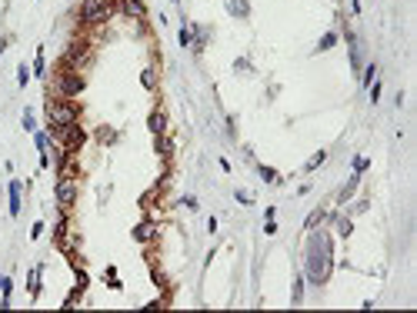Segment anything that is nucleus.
Masks as SVG:
<instances>
[{
	"instance_id": "obj_1",
	"label": "nucleus",
	"mask_w": 417,
	"mask_h": 313,
	"mask_svg": "<svg viewBox=\"0 0 417 313\" xmlns=\"http://www.w3.org/2000/svg\"><path fill=\"white\" fill-rule=\"evenodd\" d=\"M330 243H327V237H314L310 240V247H307V273H310V280L314 283H324L327 280V273H330Z\"/></svg>"
},
{
	"instance_id": "obj_2",
	"label": "nucleus",
	"mask_w": 417,
	"mask_h": 313,
	"mask_svg": "<svg viewBox=\"0 0 417 313\" xmlns=\"http://www.w3.org/2000/svg\"><path fill=\"white\" fill-rule=\"evenodd\" d=\"M114 10H117V3L114 0H84L80 3V10H77V20L80 23H107V20L114 17Z\"/></svg>"
},
{
	"instance_id": "obj_3",
	"label": "nucleus",
	"mask_w": 417,
	"mask_h": 313,
	"mask_svg": "<svg viewBox=\"0 0 417 313\" xmlns=\"http://www.w3.org/2000/svg\"><path fill=\"white\" fill-rule=\"evenodd\" d=\"M77 117H80V107H77L70 97H64V100H50V104H47V124H50V127L77 124Z\"/></svg>"
},
{
	"instance_id": "obj_4",
	"label": "nucleus",
	"mask_w": 417,
	"mask_h": 313,
	"mask_svg": "<svg viewBox=\"0 0 417 313\" xmlns=\"http://www.w3.org/2000/svg\"><path fill=\"white\" fill-rule=\"evenodd\" d=\"M50 137L60 144V150L64 153H70V150H77L87 137H84V130L77 127V124H67V127H50Z\"/></svg>"
},
{
	"instance_id": "obj_5",
	"label": "nucleus",
	"mask_w": 417,
	"mask_h": 313,
	"mask_svg": "<svg viewBox=\"0 0 417 313\" xmlns=\"http://www.w3.org/2000/svg\"><path fill=\"white\" fill-rule=\"evenodd\" d=\"M74 200H77V184H74V177L60 173V180H57V203H60V207H70Z\"/></svg>"
},
{
	"instance_id": "obj_6",
	"label": "nucleus",
	"mask_w": 417,
	"mask_h": 313,
	"mask_svg": "<svg viewBox=\"0 0 417 313\" xmlns=\"http://www.w3.org/2000/svg\"><path fill=\"white\" fill-rule=\"evenodd\" d=\"M57 90L64 93V97H70V100H74L77 93L84 90V80H80V74H60V80H57Z\"/></svg>"
},
{
	"instance_id": "obj_7",
	"label": "nucleus",
	"mask_w": 417,
	"mask_h": 313,
	"mask_svg": "<svg viewBox=\"0 0 417 313\" xmlns=\"http://www.w3.org/2000/svg\"><path fill=\"white\" fill-rule=\"evenodd\" d=\"M154 237H157V230H154L151 220H144V223H137V227H133V240L147 243V240H154Z\"/></svg>"
},
{
	"instance_id": "obj_8",
	"label": "nucleus",
	"mask_w": 417,
	"mask_h": 313,
	"mask_svg": "<svg viewBox=\"0 0 417 313\" xmlns=\"http://www.w3.org/2000/svg\"><path fill=\"white\" fill-rule=\"evenodd\" d=\"M147 127H151V133H157V137H160V133H167V117H164L160 110H157V113H151Z\"/></svg>"
},
{
	"instance_id": "obj_9",
	"label": "nucleus",
	"mask_w": 417,
	"mask_h": 313,
	"mask_svg": "<svg viewBox=\"0 0 417 313\" xmlns=\"http://www.w3.org/2000/svg\"><path fill=\"white\" fill-rule=\"evenodd\" d=\"M120 10H127V14H131V17H137V20L147 14V7H144L140 0H120Z\"/></svg>"
},
{
	"instance_id": "obj_10",
	"label": "nucleus",
	"mask_w": 417,
	"mask_h": 313,
	"mask_svg": "<svg viewBox=\"0 0 417 313\" xmlns=\"http://www.w3.org/2000/svg\"><path fill=\"white\" fill-rule=\"evenodd\" d=\"M227 14H234V17H247V14H250V3H247V0H227Z\"/></svg>"
},
{
	"instance_id": "obj_11",
	"label": "nucleus",
	"mask_w": 417,
	"mask_h": 313,
	"mask_svg": "<svg viewBox=\"0 0 417 313\" xmlns=\"http://www.w3.org/2000/svg\"><path fill=\"white\" fill-rule=\"evenodd\" d=\"M27 290H30V296L37 300V293H40V267H34L30 270V280H27Z\"/></svg>"
},
{
	"instance_id": "obj_12",
	"label": "nucleus",
	"mask_w": 417,
	"mask_h": 313,
	"mask_svg": "<svg viewBox=\"0 0 417 313\" xmlns=\"http://www.w3.org/2000/svg\"><path fill=\"white\" fill-rule=\"evenodd\" d=\"M20 213V184H10V217Z\"/></svg>"
},
{
	"instance_id": "obj_13",
	"label": "nucleus",
	"mask_w": 417,
	"mask_h": 313,
	"mask_svg": "<svg viewBox=\"0 0 417 313\" xmlns=\"http://www.w3.org/2000/svg\"><path fill=\"white\" fill-rule=\"evenodd\" d=\"M140 83H144L147 90H154V87H157V70H154V67H147V70L140 74Z\"/></svg>"
},
{
	"instance_id": "obj_14",
	"label": "nucleus",
	"mask_w": 417,
	"mask_h": 313,
	"mask_svg": "<svg viewBox=\"0 0 417 313\" xmlns=\"http://www.w3.org/2000/svg\"><path fill=\"white\" fill-rule=\"evenodd\" d=\"M34 144H37L40 153H47V147H50V133H34Z\"/></svg>"
},
{
	"instance_id": "obj_15",
	"label": "nucleus",
	"mask_w": 417,
	"mask_h": 313,
	"mask_svg": "<svg viewBox=\"0 0 417 313\" xmlns=\"http://www.w3.org/2000/svg\"><path fill=\"white\" fill-rule=\"evenodd\" d=\"M334 43H337V34L330 30V34H324V37H321V43H317V50H330Z\"/></svg>"
},
{
	"instance_id": "obj_16",
	"label": "nucleus",
	"mask_w": 417,
	"mask_h": 313,
	"mask_svg": "<svg viewBox=\"0 0 417 313\" xmlns=\"http://www.w3.org/2000/svg\"><path fill=\"white\" fill-rule=\"evenodd\" d=\"M324 160H327V153H324V150H321V153H314V157H310V160H307V167H304V170H317V167H321Z\"/></svg>"
},
{
	"instance_id": "obj_17",
	"label": "nucleus",
	"mask_w": 417,
	"mask_h": 313,
	"mask_svg": "<svg viewBox=\"0 0 417 313\" xmlns=\"http://www.w3.org/2000/svg\"><path fill=\"white\" fill-rule=\"evenodd\" d=\"M257 173H261V177H264L267 184H274V180H281V177H277V173H274V170H270V167H257Z\"/></svg>"
},
{
	"instance_id": "obj_18",
	"label": "nucleus",
	"mask_w": 417,
	"mask_h": 313,
	"mask_svg": "<svg viewBox=\"0 0 417 313\" xmlns=\"http://www.w3.org/2000/svg\"><path fill=\"white\" fill-rule=\"evenodd\" d=\"M157 150H160V153H171V140H167V133H160V137H157Z\"/></svg>"
},
{
	"instance_id": "obj_19",
	"label": "nucleus",
	"mask_w": 417,
	"mask_h": 313,
	"mask_svg": "<svg viewBox=\"0 0 417 313\" xmlns=\"http://www.w3.org/2000/svg\"><path fill=\"white\" fill-rule=\"evenodd\" d=\"M301 296H304V280L297 276V280H294V303H301Z\"/></svg>"
},
{
	"instance_id": "obj_20",
	"label": "nucleus",
	"mask_w": 417,
	"mask_h": 313,
	"mask_svg": "<svg viewBox=\"0 0 417 313\" xmlns=\"http://www.w3.org/2000/svg\"><path fill=\"white\" fill-rule=\"evenodd\" d=\"M27 77H30V70H27V67H20V70H17V87H27Z\"/></svg>"
},
{
	"instance_id": "obj_21",
	"label": "nucleus",
	"mask_w": 417,
	"mask_h": 313,
	"mask_svg": "<svg viewBox=\"0 0 417 313\" xmlns=\"http://www.w3.org/2000/svg\"><path fill=\"white\" fill-rule=\"evenodd\" d=\"M367 164H371L367 157H354V173H360V170H367Z\"/></svg>"
},
{
	"instance_id": "obj_22",
	"label": "nucleus",
	"mask_w": 417,
	"mask_h": 313,
	"mask_svg": "<svg viewBox=\"0 0 417 313\" xmlns=\"http://www.w3.org/2000/svg\"><path fill=\"white\" fill-rule=\"evenodd\" d=\"M374 74H377V67H374V63H371V67H367V70H364V80H360V83H371V80H374Z\"/></svg>"
},
{
	"instance_id": "obj_23",
	"label": "nucleus",
	"mask_w": 417,
	"mask_h": 313,
	"mask_svg": "<svg viewBox=\"0 0 417 313\" xmlns=\"http://www.w3.org/2000/svg\"><path fill=\"white\" fill-rule=\"evenodd\" d=\"M100 140H104V144H110V140H114V130L104 127V130H100Z\"/></svg>"
},
{
	"instance_id": "obj_24",
	"label": "nucleus",
	"mask_w": 417,
	"mask_h": 313,
	"mask_svg": "<svg viewBox=\"0 0 417 313\" xmlns=\"http://www.w3.org/2000/svg\"><path fill=\"white\" fill-rule=\"evenodd\" d=\"M34 74L44 77V57H40V54H37V60H34Z\"/></svg>"
},
{
	"instance_id": "obj_25",
	"label": "nucleus",
	"mask_w": 417,
	"mask_h": 313,
	"mask_svg": "<svg viewBox=\"0 0 417 313\" xmlns=\"http://www.w3.org/2000/svg\"><path fill=\"white\" fill-rule=\"evenodd\" d=\"M40 233H44V223H40V220H37V223H34V227H30V237L37 240V237H40Z\"/></svg>"
},
{
	"instance_id": "obj_26",
	"label": "nucleus",
	"mask_w": 417,
	"mask_h": 313,
	"mask_svg": "<svg viewBox=\"0 0 417 313\" xmlns=\"http://www.w3.org/2000/svg\"><path fill=\"white\" fill-rule=\"evenodd\" d=\"M337 230H341L344 237H347V233H351V220H337Z\"/></svg>"
},
{
	"instance_id": "obj_27",
	"label": "nucleus",
	"mask_w": 417,
	"mask_h": 313,
	"mask_svg": "<svg viewBox=\"0 0 417 313\" xmlns=\"http://www.w3.org/2000/svg\"><path fill=\"white\" fill-rule=\"evenodd\" d=\"M23 127H27V130H34V113H30V110L23 113Z\"/></svg>"
},
{
	"instance_id": "obj_28",
	"label": "nucleus",
	"mask_w": 417,
	"mask_h": 313,
	"mask_svg": "<svg viewBox=\"0 0 417 313\" xmlns=\"http://www.w3.org/2000/svg\"><path fill=\"white\" fill-rule=\"evenodd\" d=\"M0 54H3V43H0Z\"/></svg>"
},
{
	"instance_id": "obj_29",
	"label": "nucleus",
	"mask_w": 417,
	"mask_h": 313,
	"mask_svg": "<svg viewBox=\"0 0 417 313\" xmlns=\"http://www.w3.org/2000/svg\"><path fill=\"white\" fill-rule=\"evenodd\" d=\"M174 3H177V0H174Z\"/></svg>"
}]
</instances>
